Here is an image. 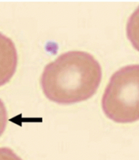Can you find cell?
<instances>
[{
    "label": "cell",
    "instance_id": "cell-6",
    "mask_svg": "<svg viewBox=\"0 0 139 160\" xmlns=\"http://www.w3.org/2000/svg\"><path fill=\"white\" fill-rule=\"evenodd\" d=\"M0 160H22L10 148L0 147Z\"/></svg>",
    "mask_w": 139,
    "mask_h": 160
},
{
    "label": "cell",
    "instance_id": "cell-1",
    "mask_svg": "<svg viewBox=\"0 0 139 160\" xmlns=\"http://www.w3.org/2000/svg\"><path fill=\"white\" fill-rule=\"evenodd\" d=\"M101 79V67L92 55L71 51L46 66L40 83L43 94L50 101L70 105L92 97Z\"/></svg>",
    "mask_w": 139,
    "mask_h": 160
},
{
    "label": "cell",
    "instance_id": "cell-5",
    "mask_svg": "<svg viewBox=\"0 0 139 160\" xmlns=\"http://www.w3.org/2000/svg\"><path fill=\"white\" fill-rule=\"evenodd\" d=\"M7 112L4 103L0 99V137L4 132L7 123Z\"/></svg>",
    "mask_w": 139,
    "mask_h": 160
},
{
    "label": "cell",
    "instance_id": "cell-2",
    "mask_svg": "<svg viewBox=\"0 0 139 160\" xmlns=\"http://www.w3.org/2000/svg\"><path fill=\"white\" fill-rule=\"evenodd\" d=\"M102 108L115 122L139 120V65L122 67L111 76L102 98Z\"/></svg>",
    "mask_w": 139,
    "mask_h": 160
},
{
    "label": "cell",
    "instance_id": "cell-4",
    "mask_svg": "<svg viewBox=\"0 0 139 160\" xmlns=\"http://www.w3.org/2000/svg\"><path fill=\"white\" fill-rule=\"evenodd\" d=\"M126 34L133 47L139 52V6L128 18Z\"/></svg>",
    "mask_w": 139,
    "mask_h": 160
},
{
    "label": "cell",
    "instance_id": "cell-3",
    "mask_svg": "<svg viewBox=\"0 0 139 160\" xmlns=\"http://www.w3.org/2000/svg\"><path fill=\"white\" fill-rule=\"evenodd\" d=\"M18 64V54L14 43L0 33V86L5 85L13 77Z\"/></svg>",
    "mask_w": 139,
    "mask_h": 160
}]
</instances>
